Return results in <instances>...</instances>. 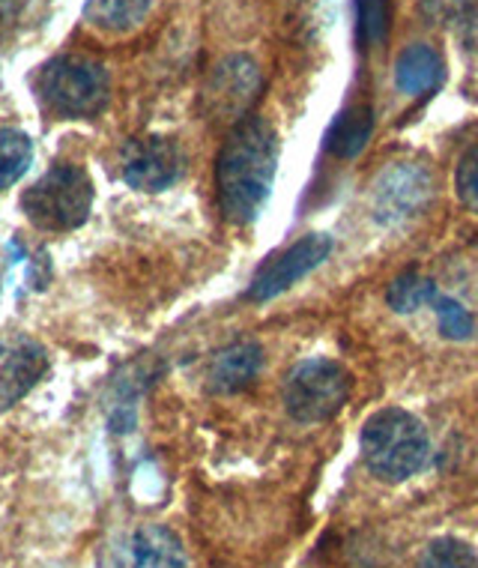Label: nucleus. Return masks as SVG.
Segmentation results:
<instances>
[{"label": "nucleus", "instance_id": "20", "mask_svg": "<svg viewBox=\"0 0 478 568\" xmlns=\"http://www.w3.org/2000/svg\"><path fill=\"white\" fill-rule=\"evenodd\" d=\"M434 312H437L439 333L446 335L449 342H467V338H472V333H476L472 314H469L458 300L439 294L437 300H434Z\"/></svg>", "mask_w": 478, "mask_h": 568}, {"label": "nucleus", "instance_id": "13", "mask_svg": "<svg viewBox=\"0 0 478 568\" xmlns=\"http://www.w3.org/2000/svg\"><path fill=\"white\" fill-rule=\"evenodd\" d=\"M446 79V63L434 45L413 42L395 60V84L404 97H428Z\"/></svg>", "mask_w": 478, "mask_h": 568}, {"label": "nucleus", "instance_id": "18", "mask_svg": "<svg viewBox=\"0 0 478 568\" xmlns=\"http://www.w3.org/2000/svg\"><path fill=\"white\" fill-rule=\"evenodd\" d=\"M33 162V141L19 129H0V192L19 183Z\"/></svg>", "mask_w": 478, "mask_h": 568}, {"label": "nucleus", "instance_id": "14", "mask_svg": "<svg viewBox=\"0 0 478 568\" xmlns=\"http://www.w3.org/2000/svg\"><path fill=\"white\" fill-rule=\"evenodd\" d=\"M374 132V111L365 102L347 105L326 132V150L335 159H356Z\"/></svg>", "mask_w": 478, "mask_h": 568}, {"label": "nucleus", "instance_id": "12", "mask_svg": "<svg viewBox=\"0 0 478 568\" xmlns=\"http://www.w3.org/2000/svg\"><path fill=\"white\" fill-rule=\"evenodd\" d=\"M264 368V351L257 342H234L213 356L206 368V386L215 395L243 393Z\"/></svg>", "mask_w": 478, "mask_h": 568}, {"label": "nucleus", "instance_id": "9", "mask_svg": "<svg viewBox=\"0 0 478 568\" xmlns=\"http://www.w3.org/2000/svg\"><path fill=\"white\" fill-rule=\"evenodd\" d=\"M186 156L174 138H132L120 153V174L138 192H165L183 176Z\"/></svg>", "mask_w": 478, "mask_h": 568}, {"label": "nucleus", "instance_id": "11", "mask_svg": "<svg viewBox=\"0 0 478 568\" xmlns=\"http://www.w3.org/2000/svg\"><path fill=\"white\" fill-rule=\"evenodd\" d=\"M120 568H189L186 548L176 532L159 524H141L126 536L118 554Z\"/></svg>", "mask_w": 478, "mask_h": 568}, {"label": "nucleus", "instance_id": "22", "mask_svg": "<svg viewBox=\"0 0 478 568\" xmlns=\"http://www.w3.org/2000/svg\"><path fill=\"white\" fill-rule=\"evenodd\" d=\"M455 192L458 201L467 206L472 216H478V144L460 156L458 171H455Z\"/></svg>", "mask_w": 478, "mask_h": 568}, {"label": "nucleus", "instance_id": "8", "mask_svg": "<svg viewBox=\"0 0 478 568\" xmlns=\"http://www.w3.org/2000/svg\"><path fill=\"white\" fill-rule=\"evenodd\" d=\"M333 252V236L326 234H305L303 240H296L293 245L282 248L278 255L266 261L257 273H254L252 284H248V300L252 303H269L275 296H282L287 287L296 282H303L305 275L314 273L317 266L329 257Z\"/></svg>", "mask_w": 478, "mask_h": 568}, {"label": "nucleus", "instance_id": "3", "mask_svg": "<svg viewBox=\"0 0 478 568\" xmlns=\"http://www.w3.org/2000/svg\"><path fill=\"white\" fill-rule=\"evenodd\" d=\"M37 90L58 118H96L111 99V79L99 60L84 54H60L40 69Z\"/></svg>", "mask_w": 478, "mask_h": 568}, {"label": "nucleus", "instance_id": "7", "mask_svg": "<svg viewBox=\"0 0 478 568\" xmlns=\"http://www.w3.org/2000/svg\"><path fill=\"white\" fill-rule=\"evenodd\" d=\"M434 201V176L416 162H395L377 176L372 192L374 219L386 227L407 225Z\"/></svg>", "mask_w": 478, "mask_h": 568}, {"label": "nucleus", "instance_id": "19", "mask_svg": "<svg viewBox=\"0 0 478 568\" xmlns=\"http://www.w3.org/2000/svg\"><path fill=\"white\" fill-rule=\"evenodd\" d=\"M416 568H478V554L467 541L455 539V536H439L425 545Z\"/></svg>", "mask_w": 478, "mask_h": 568}, {"label": "nucleus", "instance_id": "2", "mask_svg": "<svg viewBox=\"0 0 478 568\" xmlns=\"http://www.w3.org/2000/svg\"><path fill=\"white\" fill-rule=\"evenodd\" d=\"M362 458L380 481L400 485L425 470L430 458V437L413 413L400 407L377 410L362 425Z\"/></svg>", "mask_w": 478, "mask_h": 568}, {"label": "nucleus", "instance_id": "1", "mask_svg": "<svg viewBox=\"0 0 478 568\" xmlns=\"http://www.w3.org/2000/svg\"><path fill=\"white\" fill-rule=\"evenodd\" d=\"M278 168V132L269 120L248 114L231 126L215 159V192L227 222L248 225L261 216Z\"/></svg>", "mask_w": 478, "mask_h": 568}, {"label": "nucleus", "instance_id": "6", "mask_svg": "<svg viewBox=\"0 0 478 568\" xmlns=\"http://www.w3.org/2000/svg\"><path fill=\"white\" fill-rule=\"evenodd\" d=\"M261 90H264V75L257 63L245 54H234L210 72L201 93V111L213 123L236 126L240 120L248 118L254 102L261 99Z\"/></svg>", "mask_w": 478, "mask_h": 568}, {"label": "nucleus", "instance_id": "21", "mask_svg": "<svg viewBox=\"0 0 478 568\" xmlns=\"http://www.w3.org/2000/svg\"><path fill=\"white\" fill-rule=\"evenodd\" d=\"M356 19H359L362 42L380 45L391 28L389 0H356Z\"/></svg>", "mask_w": 478, "mask_h": 568}, {"label": "nucleus", "instance_id": "16", "mask_svg": "<svg viewBox=\"0 0 478 568\" xmlns=\"http://www.w3.org/2000/svg\"><path fill=\"white\" fill-rule=\"evenodd\" d=\"M421 12L430 24L451 30L469 49H478V0H421Z\"/></svg>", "mask_w": 478, "mask_h": 568}, {"label": "nucleus", "instance_id": "4", "mask_svg": "<svg viewBox=\"0 0 478 568\" xmlns=\"http://www.w3.org/2000/svg\"><path fill=\"white\" fill-rule=\"evenodd\" d=\"M21 210L30 219V225L49 234H67L75 231L90 219L93 210V183L81 165L49 168L33 186L21 195Z\"/></svg>", "mask_w": 478, "mask_h": 568}, {"label": "nucleus", "instance_id": "10", "mask_svg": "<svg viewBox=\"0 0 478 568\" xmlns=\"http://www.w3.org/2000/svg\"><path fill=\"white\" fill-rule=\"evenodd\" d=\"M49 372V353L37 338L16 329L0 333V410L19 404Z\"/></svg>", "mask_w": 478, "mask_h": 568}, {"label": "nucleus", "instance_id": "15", "mask_svg": "<svg viewBox=\"0 0 478 568\" xmlns=\"http://www.w3.org/2000/svg\"><path fill=\"white\" fill-rule=\"evenodd\" d=\"M153 0H88L84 16L93 28L105 33H132L141 28Z\"/></svg>", "mask_w": 478, "mask_h": 568}, {"label": "nucleus", "instance_id": "5", "mask_svg": "<svg viewBox=\"0 0 478 568\" xmlns=\"http://www.w3.org/2000/svg\"><path fill=\"white\" fill-rule=\"evenodd\" d=\"M353 377L342 363L333 359H305L293 365L284 377V410L296 422H326L350 402Z\"/></svg>", "mask_w": 478, "mask_h": 568}, {"label": "nucleus", "instance_id": "17", "mask_svg": "<svg viewBox=\"0 0 478 568\" xmlns=\"http://www.w3.org/2000/svg\"><path fill=\"white\" fill-rule=\"evenodd\" d=\"M437 296H439L437 284L410 270V273H400L398 278L389 284V291H386V303H389L391 312L413 314V312H419V308H425V305H434Z\"/></svg>", "mask_w": 478, "mask_h": 568}]
</instances>
